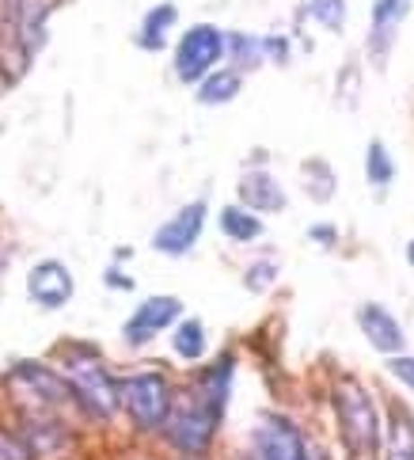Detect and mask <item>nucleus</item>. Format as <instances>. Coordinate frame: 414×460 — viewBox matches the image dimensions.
<instances>
[{
	"mask_svg": "<svg viewBox=\"0 0 414 460\" xmlns=\"http://www.w3.org/2000/svg\"><path fill=\"white\" fill-rule=\"evenodd\" d=\"M0 460H31V453H27V446L15 434L0 430Z\"/></svg>",
	"mask_w": 414,
	"mask_h": 460,
	"instance_id": "b1692460",
	"label": "nucleus"
},
{
	"mask_svg": "<svg viewBox=\"0 0 414 460\" xmlns=\"http://www.w3.org/2000/svg\"><path fill=\"white\" fill-rule=\"evenodd\" d=\"M202 228H206V202L198 199V202L183 206L175 217H168V221L156 228L153 248L160 255H187L194 243H198V236H202Z\"/></svg>",
	"mask_w": 414,
	"mask_h": 460,
	"instance_id": "6e6552de",
	"label": "nucleus"
},
{
	"mask_svg": "<svg viewBox=\"0 0 414 460\" xmlns=\"http://www.w3.org/2000/svg\"><path fill=\"white\" fill-rule=\"evenodd\" d=\"M308 12H312V20H316L320 27L339 31L342 15H346V4H342V0H308Z\"/></svg>",
	"mask_w": 414,
	"mask_h": 460,
	"instance_id": "412c9836",
	"label": "nucleus"
},
{
	"mask_svg": "<svg viewBox=\"0 0 414 460\" xmlns=\"http://www.w3.org/2000/svg\"><path fill=\"white\" fill-rule=\"evenodd\" d=\"M274 262H255L251 270H247V289L251 293H262V289H270V282H274Z\"/></svg>",
	"mask_w": 414,
	"mask_h": 460,
	"instance_id": "5701e85b",
	"label": "nucleus"
},
{
	"mask_svg": "<svg viewBox=\"0 0 414 460\" xmlns=\"http://www.w3.org/2000/svg\"><path fill=\"white\" fill-rule=\"evenodd\" d=\"M65 385L73 392V403H80L92 419H110L119 411V381L107 373L92 347H76L65 358Z\"/></svg>",
	"mask_w": 414,
	"mask_h": 460,
	"instance_id": "f03ea898",
	"label": "nucleus"
},
{
	"mask_svg": "<svg viewBox=\"0 0 414 460\" xmlns=\"http://www.w3.org/2000/svg\"><path fill=\"white\" fill-rule=\"evenodd\" d=\"M236 95H240V73L236 69H217L206 80H198V103H206V107H221L228 100H236Z\"/></svg>",
	"mask_w": 414,
	"mask_h": 460,
	"instance_id": "f3484780",
	"label": "nucleus"
},
{
	"mask_svg": "<svg viewBox=\"0 0 414 460\" xmlns=\"http://www.w3.org/2000/svg\"><path fill=\"white\" fill-rule=\"evenodd\" d=\"M357 327L366 332L369 347L380 350V354H400L403 342H407L400 320H395L384 305H361L357 308Z\"/></svg>",
	"mask_w": 414,
	"mask_h": 460,
	"instance_id": "f8f14e48",
	"label": "nucleus"
},
{
	"mask_svg": "<svg viewBox=\"0 0 414 460\" xmlns=\"http://www.w3.org/2000/svg\"><path fill=\"white\" fill-rule=\"evenodd\" d=\"M410 12V0H376L373 8V39H369V50L373 58H388L392 42H395V31L407 20Z\"/></svg>",
	"mask_w": 414,
	"mask_h": 460,
	"instance_id": "ddd939ff",
	"label": "nucleus"
},
{
	"mask_svg": "<svg viewBox=\"0 0 414 460\" xmlns=\"http://www.w3.org/2000/svg\"><path fill=\"white\" fill-rule=\"evenodd\" d=\"M308 236L320 240V243H335V228H327V225L320 228V225H316V228H308Z\"/></svg>",
	"mask_w": 414,
	"mask_h": 460,
	"instance_id": "bb28decb",
	"label": "nucleus"
},
{
	"mask_svg": "<svg viewBox=\"0 0 414 460\" xmlns=\"http://www.w3.org/2000/svg\"><path fill=\"white\" fill-rule=\"evenodd\" d=\"M228 50L232 58H236V65H243V69H251V65L262 61V42L259 39H247V35H228Z\"/></svg>",
	"mask_w": 414,
	"mask_h": 460,
	"instance_id": "4be33fe9",
	"label": "nucleus"
},
{
	"mask_svg": "<svg viewBox=\"0 0 414 460\" xmlns=\"http://www.w3.org/2000/svg\"><path fill=\"white\" fill-rule=\"evenodd\" d=\"M221 233L236 243H247V240H259L262 236V221L255 217L251 209L243 206H225L221 209Z\"/></svg>",
	"mask_w": 414,
	"mask_h": 460,
	"instance_id": "a211bd4d",
	"label": "nucleus"
},
{
	"mask_svg": "<svg viewBox=\"0 0 414 460\" xmlns=\"http://www.w3.org/2000/svg\"><path fill=\"white\" fill-rule=\"evenodd\" d=\"M12 381L23 385L35 403H46V407H61V403H73V392L65 385V376L39 366V361H20V366L12 369Z\"/></svg>",
	"mask_w": 414,
	"mask_h": 460,
	"instance_id": "9b49d317",
	"label": "nucleus"
},
{
	"mask_svg": "<svg viewBox=\"0 0 414 460\" xmlns=\"http://www.w3.org/2000/svg\"><path fill=\"white\" fill-rule=\"evenodd\" d=\"M240 199H243V209L251 213H277L286 206V194H281L277 179L270 172H247L240 179Z\"/></svg>",
	"mask_w": 414,
	"mask_h": 460,
	"instance_id": "4468645a",
	"label": "nucleus"
},
{
	"mask_svg": "<svg viewBox=\"0 0 414 460\" xmlns=\"http://www.w3.org/2000/svg\"><path fill=\"white\" fill-rule=\"evenodd\" d=\"M228 388H232V358H221L213 369L202 373L194 392L187 396L172 400V411H168V441L179 449V453H206L213 434L221 426V415H225V403H228Z\"/></svg>",
	"mask_w": 414,
	"mask_h": 460,
	"instance_id": "f257e3e1",
	"label": "nucleus"
},
{
	"mask_svg": "<svg viewBox=\"0 0 414 460\" xmlns=\"http://www.w3.org/2000/svg\"><path fill=\"white\" fill-rule=\"evenodd\" d=\"M183 316V301L179 297H148L137 305V312L126 320L122 335L129 347H145L148 339H156L160 332H168V327Z\"/></svg>",
	"mask_w": 414,
	"mask_h": 460,
	"instance_id": "1a4fd4ad",
	"label": "nucleus"
},
{
	"mask_svg": "<svg viewBox=\"0 0 414 460\" xmlns=\"http://www.w3.org/2000/svg\"><path fill=\"white\" fill-rule=\"evenodd\" d=\"M388 369H392V376L395 381H403L410 392H414V358H403V354H392V361H388Z\"/></svg>",
	"mask_w": 414,
	"mask_h": 460,
	"instance_id": "393cba45",
	"label": "nucleus"
},
{
	"mask_svg": "<svg viewBox=\"0 0 414 460\" xmlns=\"http://www.w3.org/2000/svg\"><path fill=\"white\" fill-rule=\"evenodd\" d=\"M335 411H339L346 449H350L354 456H369L376 449V438H380V419H376V407L369 400V392L361 388L354 376H339Z\"/></svg>",
	"mask_w": 414,
	"mask_h": 460,
	"instance_id": "20e7f679",
	"label": "nucleus"
},
{
	"mask_svg": "<svg viewBox=\"0 0 414 460\" xmlns=\"http://www.w3.org/2000/svg\"><path fill=\"white\" fill-rule=\"evenodd\" d=\"M172 400L175 396H172L168 376L156 369H145V373H134V376H126V381H119V407H126L129 422L145 434L163 430Z\"/></svg>",
	"mask_w": 414,
	"mask_h": 460,
	"instance_id": "7ed1b4c3",
	"label": "nucleus"
},
{
	"mask_svg": "<svg viewBox=\"0 0 414 460\" xmlns=\"http://www.w3.org/2000/svg\"><path fill=\"white\" fill-rule=\"evenodd\" d=\"M251 460H308L301 430L286 415H262L251 430Z\"/></svg>",
	"mask_w": 414,
	"mask_h": 460,
	"instance_id": "423d86ee",
	"label": "nucleus"
},
{
	"mask_svg": "<svg viewBox=\"0 0 414 460\" xmlns=\"http://www.w3.org/2000/svg\"><path fill=\"white\" fill-rule=\"evenodd\" d=\"M20 441L27 446L31 460H57V456H65V449L73 446V434L65 430L57 419L27 415V419H23V434H20Z\"/></svg>",
	"mask_w": 414,
	"mask_h": 460,
	"instance_id": "9d476101",
	"label": "nucleus"
},
{
	"mask_svg": "<svg viewBox=\"0 0 414 460\" xmlns=\"http://www.w3.org/2000/svg\"><path fill=\"white\" fill-rule=\"evenodd\" d=\"M107 286H114V289H134V282H129V278L122 274V270H107Z\"/></svg>",
	"mask_w": 414,
	"mask_h": 460,
	"instance_id": "a878e982",
	"label": "nucleus"
},
{
	"mask_svg": "<svg viewBox=\"0 0 414 460\" xmlns=\"http://www.w3.org/2000/svg\"><path fill=\"white\" fill-rule=\"evenodd\" d=\"M225 54V35L213 23H194L175 46V76L183 84H198L213 73V65Z\"/></svg>",
	"mask_w": 414,
	"mask_h": 460,
	"instance_id": "39448f33",
	"label": "nucleus"
},
{
	"mask_svg": "<svg viewBox=\"0 0 414 460\" xmlns=\"http://www.w3.org/2000/svg\"><path fill=\"white\" fill-rule=\"evenodd\" d=\"M407 259H410V262H414V240H410V243H407Z\"/></svg>",
	"mask_w": 414,
	"mask_h": 460,
	"instance_id": "cd10ccee",
	"label": "nucleus"
},
{
	"mask_svg": "<svg viewBox=\"0 0 414 460\" xmlns=\"http://www.w3.org/2000/svg\"><path fill=\"white\" fill-rule=\"evenodd\" d=\"M388 460H414V415L392 407L388 419Z\"/></svg>",
	"mask_w": 414,
	"mask_h": 460,
	"instance_id": "dca6fc26",
	"label": "nucleus"
},
{
	"mask_svg": "<svg viewBox=\"0 0 414 460\" xmlns=\"http://www.w3.org/2000/svg\"><path fill=\"white\" fill-rule=\"evenodd\" d=\"M172 347H175V354L183 358V361H198V358H202L206 354V327H202V320H183V323H179Z\"/></svg>",
	"mask_w": 414,
	"mask_h": 460,
	"instance_id": "6ab92c4d",
	"label": "nucleus"
},
{
	"mask_svg": "<svg viewBox=\"0 0 414 460\" xmlns=\"http://www.w3.org/2000/svg\"><path fill=\"white\" fill-rule=\"evenodd\" d=\"M175 20H179L175 4H156L153 12L145 15V23L137 31V46L141 50H163V42H168V31H172Z\"/></svg>",
	"mask_w": 414,
	"mask_h": 460,
	"instance_id": "2eb2a0df",
	"label": "nucleus"
},
{
	"mask_svg": "<svg viewBox=\"0 0 414 460\" xmlns=\"http://www.w3.org/2000/svg\"><path fill=\"white\" fill-rule=\"evenodd\" d=\"M366 175H369V183L384 194V187L395 179V164L388 156V149L380 141H369V156H366Z\"/></svg>",
	"mask_w": 414,
	"mask_h": 460,
	"instance_id": "aec40b11",
	"label": "nucleus"
},
{
	"mask_svg": "<svg viewBox=\"0 0 414 460\" xmlns=\"http://www.w3.org/2000/svg\"><path fill=\"white\" fill-rule=\"evenodd\" d=\"M27 297L46 312H57L73 301V274L57 259H42L27 274Z\"/></svg>",
	"mask_w": 414,
	"mask_h": 460,
	"instance_id": "0eeeda50",
	"label": "nucleus"
}]
</instances>
